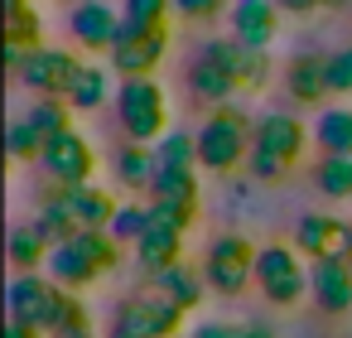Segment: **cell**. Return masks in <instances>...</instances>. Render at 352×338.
Wrapping results in <instances>:
<instances>
[{
  "mask_svg": "<svg viewBox=\"0 0 352 338\" xmlns=\"http://www.w3.org/2000/svg\"><path fill=\"white\" fill-rule=\"evenodd\" d=\"M39 169H44L49 184H58V189H78V184H92V174H97V150H92V140H87L82 131L68 126L63 136L44 140Z\"/></svg>",
  "mask_w": 352,
  "mask_h": 338,
  "instance_id": "obj_7",
  "label": "cell"
},
{
  "mask_svg": "<svg viewBox=\"0 0 352 338\" xmlns=\"http://www.w3.org/2000/svg\"><path fill=\"white\" fill-rule=\"evenodd\" d=\"M241 83L222 68V63H212L208 54H198L193 63H188V97L193 102H208V107H227L232 102V92H236Z\"/></svg>",
  "mask_w": 352,
  "mask_h": 338,
  "instance_id": "obj_18",
  "label": "cell"
},
{
  "mask_svg": "<svg viewBox=\"0 0 352 338\" xmlns=\"http://www.w3.org/2000/svg\"><path fill=\"white\" fill-rule=\"evenodd\" d=\"M34 227L44 232V242L49 246H58V242H73L82 227H78V218H73V208H68V198H63V189L54 184L44 198H39V218H34Z\"/></svg>",
  "mask_w": 352,
  "mask_h": 338,
  "instance_id": "obj_23",
  "label": "cell"
},
{
  "mask_svg": "<svg viewBox=\"0 0 352 338\" xmlns=\"http://www.w3.org/2000/svg\"><path fill=\"white\" fill-rule=\"evenodd\" d=\"M87 63L73 54V49H49V44H39V49H30L25 59H20V87H30V92H39V97H63L68 102V92H73V83H78V73H82Z\"/></svg>",
  "mask_w": 352,
  "mask_h": 338,
  "instance_id": "obj_6",
  "label": "cell"
},
{
  "mask_svg": "<svg viewBox=\"0 0 352 338\" xmlns=\"http://www.w3.org/2000/svg\"><path fill=\"white\" fill-rule=\"evenodd\" d=\"M246 92H261L265 83H270V54H261V49H246V59H241V78H236Z\"/></svg>",
  "mask_w": 352,
  "mask_h": 338,
  "instance_id": "obj_36",
  "label": "cell"
},
{
  "mask_svg": "<svg viewBox=\"0 0 352 338\" xmlns=\"http://www.w3.org/2000/svg\"><path fill=\"white\" fill-rule=\"evenodd\" d=\"M111 338H131V333H116V328H111Z\"/></svg>",
  "mask_w": 352,
  "mask_h": 338,
  "instance_id": "obj_43",
  "label": "cell"
},
{
  "mask_svg": "<svg viewBox=\"0 0 352 338\" xmlns=\"http://www.w3.org/2000/svg\"><path fill=\"white\" fill-rule=\"evenodd\" d=\"M256 285H261V295H265L270 304L289 309V304L304 299L309 271L299 266V251H294V246L270 242V246H261V256H256Z\"/></svg>",
  "mask_w": 352,
  "mask_h": 338,
  "instance_id": "obj_8",
  "label": "cell"
},
{
  "mask_svg": "<svg viewBox=\"0 0 352 338\" xmlns=\"http://www.w3.org/2000/svg\"><path fill=\"white\" fill-rule=\"evenodd\" d=\"M0 39H6V49H39L44 44V20H39V6H30V0H6V20H0Z\"/></svg>",
  "mask_w": 352,
  "mask_h": 338,
  "instance_id": "obj_22",
  "label": "cell"
},
{
  "mask_svg": "<svg viewBox=\"0 0 352 338\" xmlns=\"http://www.w3.org/2000/svg\"><path fill=\"white\" fill-rule=\"evenodd\" d=\"M179 251H184V227L169 222V218H160V213H150V232L135 242V266H140L145 275H155V271L174 266Z\"/></svg>",
  "mask_w": 352,
  "mask_h": 338,
  "instance_id": "obj_16",
  "label": "cell"
},
{
  "mask_svg": "<svg viewBox=\"0 0 352 338\" xmlns=\"http://www.w3.org/2000/svg\"><path fill=\"white\" fill-rule=\"evenodd\" d=\"M174 0H121V34H150V30H169Z\"/></svg>",
  "mask_w": 352,
  "mask_h": 338,
  "instance_id": "obj_27",
  "label": "cell"
},
{
  "mask_svg": "<svg viewBox=\"0 0 352 338\" xmlns=\"http://www.w3.org/2000/svg\"><path fill=\"white\" fill-rule=\"evenodd\" d=\"M116 121H121L126 140L160 145L169 136V97H164V83H155V78H126L116 87Z\"/></svg>",
  "mask_w": 352,
  "mask_h": 338,
  "instance_id": "obj_3",
  "label": "cell"
},
{
  "mask_svg": "<svg viewBox=\"0 0 352 338\" xmlns=\"http://www.w3.org/2000/svg\"><path fill=\"white\" fill-rule=\"evenodd\" d=\"M193 338H275L270 324H198Z\"/></svg>",
  "mask_w": 352,
  "mask_h": 338,
  "instance_id": "obj_37",
  "label": "cell"
},
{
  "mask_svg": "<svg viewBox=\"0 0 352 338\" xmlns=\"http://www.w3.org/2000/svg\"><path fill=\"white\" fill-rule=\"evenodd\" d=\"M78 338H92V333H78Z\"/></svg>",
  "mask_w": 352,
  "mask_h": 338,
  "instance_id": "obj_45",
  "label": "cell"
},
{
  "mask_svg": "<svg viewBox=\"0 0 352 338\" xmlns=\"http://www.w3.org/2000/svg\"><path fill=\"white\" fill-rule=\"evenodd\" d=\"M304 140H309L304 121H294L285 112H265L251 126V160H246V169L256 179H265V184H275V179H285L294 169V160L304 155Z\"/></svg>",
  "mask_w": 352,
  "mask_h": 338,
  "instance_id": "obj_1",
  "label": "cell"
},
{
  "mask_svg": "<svg viewBox=\"0 0 352 338\" xmlns=\"http://www.w3.org/2000/svg\"><path fill=\"white\" fill-rule=\"evenodd\" d=\"M347 266H352V251H347Z\"/></svg>",
  "mask_w": 352,
  "mask_h": 338,
  "instance_id": "obj_44",
  "label": "cell"
},
{
  "mask_svg": "<svg viewBox=\"0 0 352 338\" xmlns=\"http://www.w3.org/2000/svg\"><path fill=\"white\" fill-rule=\"evenodd\" d=\"M102 102H107V73L87 63V68L78 73L73 92H68V107H73V112H97Z\"/></svg>",
  "mask_w": 352,
  "mask_h": 338,
  "instance_id": "obj_32",
  "label": "cell"
},
{
  "mask_svg": "<svg viewBox=\"0 0 352 338\" xmlns=\"http://www.w3.org/2000/svg\"><path fill=\"white\" fill-rule=\"evenodd\" d=\"M256 246L246 242V237H236V232H227V237H212L208 242V251H203V280H208V290H217V295H241L246 285H256Z\"/></svg>",
  "mask_w": 352,
  "mask_h": 338,
  "instance_id": "obj_4",
  "label": "cell"
},
{
  "mask_svg": "<svg viewBox=\"0 0 352 338\" xmlns=\"http://www.w3.org/2000/svg\"><path fill=\"white\" fill-rule=\"evenodd\" d=\"M116 30H121V20H116V10L107 6V0H78V6L68 10V34L87 54H107L116 44Z\"/></svg>",
  "mask_w": 352,
  "mask_h": 338,
  "instance_id": "obj_13",
  "label": "cell"
},
{
  "mask_svg": "<svg viewBox=\"0 0 352 338\" xmlns=\"http://www.w3.org/2000/svg\"><path fill=\"white\" fill-rule=\"evenodd\" d=\"M275 34H280V6L275 0H232V39L236 44L270 54Z\"/></svg>",
  "mask_w": 352,
  "mask_h": 338,
  "instance_id": "obj_15",
  "label": "cell"
},
{
  "mask_svg": "<svg viewBox=\"0 0 352 338\" xmlns=\"http://www.w3.org/2000/svg\"><path fill=\"white\" fill-rule=\"evenodd\" d=\"M285 92L294 97V102H318V97H328V54H299V59H289V68H285Z\"/></svg>",
  "mask_w": 352,
  "mask_h": 338,
  "instance_id": "obj_20",
  "label": "cell"
},
{
  "mask_svg": "<svg viewBox=\"0 0 352 338\" xmlns=\"http://www.w3.org/2000/svg\"><path fill=\"white\" fill-rule=\"evenodd\" d=\"M314 140L323 155H352V107H328L314 121Z\"/></svg>",
  "mask_w": 352,
  "mask_h": 338,
  "instance_id": "obj_26",
  "label": "cell"
},
{
  "mask_svg": "<svg viewBox=\"0 0 352 338\" xmlns=\"http://www.w3.org/2000/svg\"><path fill=\"white\" fill-rule=\"evenodd\" d=\"M6 145H10V160H39V155H44V140L34 136L30 121H15L10 136H6Z\"/></svg>",
  "mask_w": 352,
  "mask_h": 338,
  "instance_id": "obj_35",
  "label": "cell"
},
{
  "mask_svg": "<svg viewBox=\"0 0 352 338\" xmlns=\"http://www.w3.org/2000/svg\"><path fill=\"white\" fill-rule=\"evenodd\" d=\"M280 10H289V15H304V10H314V0H275Z\"/></svg>",
  "mask_w": 352,
  "mask_h": 338,
  "instance_id": "obj_41",
  "label": "cell"
},
{
  "mask_svg": "<svg viewBox=\"0 0 352 338\" xmlns=\"http://www.w3.org/2000/svg\"><path fill=\"white\" fill-rule=\"evenodd\" d=\"M73 242L92 256V266H97L102 275H107V271H116V261H121V242H116L111 232H78Z\"/></svg>",
  "mask_w": 352,
  "mask_h": 338,
  "instance_id": "obj_34",
  "label": "cell"
},
{
  "mask_svg": "<svg viewBox=\"0 0 352 338\" xmlns=\"http://www.w3.org/2000/svg\"><path fill=\"white\" fill-rule=\"evenodd\" d=\"M251 116L241 107H212L208 121L198 126V165L212 174H232L236 165L251 160Z\"/></svg>",
  "mask_w": 352,
  "mask_h": 338,
  "instance_id": "obj_2",
  "label": "cell"
},
{
  "mask_svg": "<svg viewBox=\"0 0 352 338\" xmlns=\"http://www.w3.org/2000/svg\"><path fill=\"white\" fill-rule=\"evenodd\" d=\"M193 165H198V136L169 131L155 145V174H174V169H193Z\"/></svg>",
  "mask_w": 352,
  "mask_h": 338,
  "instance_id": "obj_28",
  "label": "cell"
},
{
  "mask_svg": "<svg viewBox=\"0 0 352 338\" xmlns=\"http://www.w3.org/2000/svg\"><path fill=\"white\" fill-rule=\"evenodd\" d=\"M198 198H203V193H198V174H193V169L155 174V184H150V213L179 222L184 232L198 222Z\"/></svg>",
  "mask_w": 352,
  "mask_h": 338,
  "instance_id": "obj_10",
  "label": "cell"
},
{
  "mask_svg": "<svg viewBox=\"0 0 352 338\" xmlns=\"http://www.w3.org/2000/svg\"><path fill=\"white\" fill-rule=\"evenodd\" d=\"M145 285L150 290H160L174 309H198L203 304V290H208V280H203V271L193 275V266H184V261H174V266H164V271H155V275H145Z\"/></svg>",
  "mask_w": 352,
  "mask_h": 338,
  "instance_id": "obj_17",
  "label": "cell"
},
{
  "mask_svg": "<svg viewBox=\"0 0 352 338\" xmlns=\"http://www.w3.org/2000/svg\"><path fill=\"white\" fill-rule=\"evenodd\" d=\"M6 338H44V328H30V324H6Z\"/></svg>",
  "mask_w": 352,
  "mask_h": 338,
  "instance_id": "obj_40",
  "label": "cell"
},
{
  "mask_svg": "<svg viewBox=\"0 0 352 338\" xmlns=\"http://www.w3.org/2000/svg\"><path fill=\"white\" fill-rule=\"evenodd\" d=\"M328 92H338V97L352 92V44L328 54Z\"/></svg>",
  "mask_w": 352,
  "mask_h": 338,
  "instance_id": "obj_38",
  "label": "cell"
},
{
  "mask_svg": "<svg viewBox=\"0 0 352 338\" xmlns=\"http://www.w3.org/2000/svg\"><path fill=\"white\" fill-rule=\"evenodd\" d=\"M352 0H314V10H347Z\"/></svg>",
  "mask_w": 352,
  "mask_h": 338,
  "instance_id": "obj_42",
  "label": "cell"
},
{
  "mask_svg": "<svg viewBox=\"0 0 352 338\" xmlns=\"http://www.w3.org/2000/svg\"><path fill=\"white\" fill-rule=\"evenodd\" d=\"M49 280L54 285H63V290H87L92 280H102V271L92 266V256L78 246V242H58L54 251H49Z\"/></svg>",
  "mask_w": 352,
  "mask_h": 338,
  "instance_id": "obj_19",
  "label": "cell"
},
{
  "mask_svg": "<svg viewBox=\"0 0 352 338\" xmlns=\"http://www.w3.org/2000/svg\"><path fill=\"white\" fill-rule=\"evenodd\" d=\"M309 295L323 314H352V266H347V256L309 261Z\"/></svg>",
  "mask_w": 352,
  "mask_h": 338,
  "instance_id": "obj_14",
  "label": "cell"
},
{
  "mask_svg": "<svg viewBox=\"0 0 352 338\" xmlns=\"http://www.w3.org/2000/svg\"><path fill=\"white\" fill-rule=\"evenodd\" d=\"M54 338H78V333H92V309L82 304V295L78 290H63V299H58V319H54V328H49Z\"/></svg>",
  "mask_w": 352,
  "mask_h": 338,
  "instance_id": "obj_31",
  "label": "cell"
},
{
  "mask_svg": "<svg viewBox=\"0 0 352 338\" xmlns=\"http://www.w3.org/2000/svg\"><path fill=\"white\" fill-rule=\"evenodd\" d=\"M111 174H116L121 189H150V184H155V145L126 140V145L111 155Z\"/></svg>",
  "mask_w": 352,
  "mask_h": 338,
  "instance_id": "obj_24",
  "label": "cell"
},
{
  "mask_svg": "<svg viewBox=\"0 0 352 338\" xmlns=\"http://www.w3.org/2000/svg\"><path fill=\"white\" fill-rule=\"evenodd\" d=\"M174 10L184 20H217L227 10V0H174Z\"/></svg>",
  "mask_w": 352,
  "mask_h": 338,
  "instance_id": "obj_39",
  "label": "cell"
},
{
  "mask_svg": "<svg viewBox=\"0 0 352 338\" xmlns=\"http://www.w3.org/2000/svg\"><path fill=\"white\" fill-rule=\"evenodd\" d=\"M58 299H63V285H54L49 275H15L10 290H6L10 319L15 324H30V328H44V333L58 319Z\"/></svg>",
  "mask_w": 352,
  "mask_h": 338,
  "instance_id": "obj_9",
  "label": "cell"
},
{
  "mask_svg": "<svg viewBox=\"0 0 352 338\" xmlns=\"http://www.w3.org/2000/svg\"><path fill=\"white\" fill-rule=\"evenodd\" d=\"M63 198H68V208H73V218H78V227L82 232H107L111 227V218H116V198L107 193V189H97V184H78V189H63Z\"/></svg>",
  "mask_w": 352,
  "mask_h": 338,
  "instance_id": "obj_21",
  "label": "cell"
},
{
  "mask_svg": "<svg viewBox=\"0 0 352 338\" xmlns=\"http://www.w3.org/2000/svg\"><path fill=\"white\" fill-rule=\"evenodd\" d=\"M314 189L323 198H352V155H323L314 165Z\"/></svg>",
  "mask_w": 352,
  "mask_h": 338,
  "instance_id": "obj_29",
  "label": "cell"
},
{
  "mask_svg": "<svg viewBox=\"0 0 352 338\" xmlns=\"http://www.w3.org/2000/svg\"><path fill=\"white\" fill-rule=\"evenodd\" d=\"M49 242H44V232L39 227H15L10 232V242H6V256H10V266L20 271V275H34L39 266H49Z\"/></svg>",
  "mask_w": 352,
  "mask_h": 338,
  "instance_id": "obj_25",
  "label": "cell"
},
{
  "mask_svg": "<svg viewBox=\"0 0 352 338\" xmlns=\"http://www.w3.org/2000/svg\"><path fill=\"white\" fill-rule=\"evenodd\" d=\"M179 324H184V309H174L150 285L140 295H126L111 309V328L116 333H131V338H179Z\"/></svg>",
  "mask_w": 352,
  "mask_h": 338,
  "instance_id": "obj_5",
  "label": "cell"
},
{
  "mask_svg": "<svg viewBox=\"0 0 352 338\" xmlns=\"http://www.w3.org/2000/svg\"><path fill=\"white\" fill-rule=\"evenodd\" d=\"M164 54H169V30H150V34H121L116 30V44L107 49V59L121 78H155Z\"/></svg>",
  "mask_w": 352,
  "mask_h": 338,
  "instance_id": "obj_11",
  "label": "cell"
},
{
  "mask_svg": "<svg viewBox=\"0 0 352 338\" xmlns=\"http://www.w3.org/2000/svg\"><path fill=\"white\" fill-rule=\"evenodd\" d=\"M294 251H304L309 261L347 256L352 251V222H342L333 213H304L294 222Z\"/></svg>",
  "mask_w": 352,
  "mask_h": 338,
  "instance_id": "obj_12",
  "label": "cell"
},
{
  "mask_svg": "<svg viewBox=\"0 0 352 338\" xmlns=\"http://www.w3.org/2000/svg\"><path fill=\"white\" fill-rule=\"evenodd\" d=\"M68 116H73V107H68L63 97H39V102H34V112H30L25 121L34 126V136H39V140H54V136H63V131H68Z\"/></svg>",
  "mask_w": 352,
  "mask_h": 338,
  "instance_id": "obj_30",
  "label": "cell"
},
{
  "mask_svg": "<svg viewBox=\"0 0 352 338\" xmlns=\"http://www.w3.org/2000/svg\"><path fill=\"white\" fill-rule=\"evenodd\" d=\"M121 246H135L145 232H150V208H140V203H121L116 208V218H111V227H107Z\"/></svg>",
  "mask_w": 352,
  "mask_h": 338,
  "instance_id": "obj_33",
  "label": "cell"
}]
</instances>
